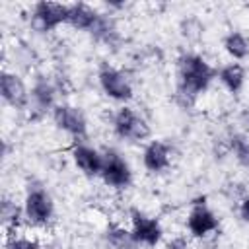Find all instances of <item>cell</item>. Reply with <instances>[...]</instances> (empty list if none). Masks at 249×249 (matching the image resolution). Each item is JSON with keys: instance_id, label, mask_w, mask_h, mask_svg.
Listing matches in <instances>:
<instances>
[{"instance_id": "obj_15", "label": "cell", "mask_w": 249, "mask_h": 249, "mask_svg": "<svg viewBox=\"0 0 249 249\" xmlns=\"http://www.w3.org/2000/svg\"><path fill=\"white\" fill-rule=\"evenodd\" d=\"M224 45H226V51L233 58H243L249 53V43H247V39L241 33H230L226 37V43Z\"/></svg>"}, {"instance_id": "obj_17", "label": "cell", "mask_w": 249, "mask_h": 249, "mask_svg": "<svg viewBox=\"0 0 249 249\" xmlns=\"http://www.w3.org/2000/svg\"><path fill=\"white\" fill-rule=\"evenodd\" d=\"M33 95H35V99L39 101L41 107H47V105H51V101H53V89H51L47 84H37Z\"/></svg>"}, {"instance_id": "obj_1", "label": "cell", "mask_w": 249, "mask_h": 249, "mask_svg": "<svg viewBox=\"0 0 249 249\" xmlns=\"http://www.w3.org/2000/svg\"><path fill=\"white\" fill-rule=\"evenodd\" d=\"M214 76L212 68L195 54H189L181 58L179 62V78H181V93L185 95H196L200 89H204Z\"/></svg>"}, {"instance_id": "obj_9", "label": "cell", "mask_w": 249, "mask_h": 249, "mask_svg": "<svg viewBox=\"0 0 249 249\" xmlns=\"http://www.w3.org/2000/svg\"><path fill=\"white\" fill-rule=\"evenodd\" d=\"M0 89H2V95L8 103H12L14 107H23L27 103V91H25V86L23 82L14 76V74H8L4 72L2 74V80H0Z\"/></svg>"}, {"instance_id": "obj_6", "label": "cell", "mask_w": 249, "mask_h": 249, "mask_svg": "<svg viewBox=\"0 0 249 249\" xmlns=\"http://www.w3.org/2000/svg\"><path fill=\"white\" fill-rule=\"evenodd\" d=\"M132 237H134V241H140L146 245H156L161 237V228L156 220L146 218L134 210L132 212Z\"/></svg>"}, {"instance_id": "obj_2", "label": "cell", "mask_w": 249, "mask_h": 249, "mask_svg": "<svg viewBox=\"0 0 249 249\" xmlns=\"http://www.w3.org/2000/svg\"><path fill=\"white\" fill-rule=\"evenodd\" d=\"M62 21H68V6L56 2H39L33 10L31 23L37 31H49Z\"/></svg>"}, {"instance_id": "obj_3", "label": "cell", "mask_w": 249, "mask_h": 249, "mask_svg": "<svg viewBox=\"0 0 249 249\" xmlns=\"http://www.w3.org/2000/svg\"><path fill=\"white\" fill-rule=\"evenodd\" d=\"M115 130L119 136L123 138H130V140H142L144 136H148V124L134 115L130 109H121L115 117Z\"/></svg>"}, {"instance_id": "obj_4", "label": "cell", "mask_w": 249, "mask_h": 249, "mask_svg": "<svg viewBox=\"0 0 249 249\" xmlns=\"http://www.w3.org/2000/svg\"><path fill=\"white\" fill-rule=\"evenodd\" d=\"M101 175H103V181L111 187H124L130 181L128 165L115 152L105 154L103 163H101Z\"/></svg>"}, {"instance_id": "obj_8", "label": "cell", "mask_w": 249, "mask_h": 249, "mask_svg": "<svg viewBox=\"0 0 249 249\" xmlns=\"http://www.w3.org/2000/svg\"><path fill=\"white\" fill-rule=\"evenodd\" d=\"M54 123L68 130L70 134H76V136H82L86 132V121H84V115L74 109V107H68V105H60L54 109Z\"/></svg>"}, {"instance_id": "obj_18", "label": "cell", "mask_w": 249, "mask_h": 249, "mask_svg": "<svg viewBox=\"0 0 249 249\" xmlns=\"http://www.w3.org/2000/svg\"><path fill=\"white\" fill-rule=\"evenodd\" d=\"M111 241H113V245L115 247H119V249H130L132 247V241H134V237H130L126 231H123V230H117V231H113L111 233Z\"/></svg>"}, {"instance_id": "obj_21", "label": "cell", "mask_w": 249, "mask_h": 249, "mask_svg": "<svg viewBox=\"0 0 249 249\" xmlns=\"http://www.w3.org/2000/svg\"><path fill=\"white\" fill-rule=\"evenodd\" d=\"M239 212H241V218L245 220V222H249V196L241 202V208H239Z\"/></svg>"}, {"instance_id": "obj_5", "label": "cell", "mask_w": 249, "mask_h": 249, "mask_svg": "<svg viewBox=\"0 0 249 249\" xmlns=\"http://www.w3.org/2000/svg\"><path fill=\"white\" fill-rule=\"evenodd\" d=\"M99 82H101V88L105 89V93L115 99L124 101V99H130V95H132V88H130L128 80L113 68H105L99 74Z\"/></svg>"}, {"instance_id": "obj_7", "label": "cell", "mask_w": 249, "mask_h": 249, "mask_svg": "<svg viewBox=\"0 0 249 249\" xmlns=\"http://www.w3.org/2000/svg\"><path fill=\"white\" fill-rule=\"evenodd\" d=\"M25 212H27V218L35 224L47 222L53 214V202H51L49 195L43 193V191L29 193V196L25 200Z\"/></svg>"}, {"instance_id": "obj_12", "label": "cell", "mask_w": 249, "mask_h": 249, "mask_svg": "<svg viewBox=\"0 0 249 249\" xmlns=\"http://www.w3.org/2000/svg\"><path fill=\"white\" fill-rule=\"evenodd\" d=\"M99 16L86 4H74L68 6V23L78 29H93Z\"/></svg>"}, {"instance_id": "obj_16", "label": "cell", "mask_w": 249, "mask_h": 249, "mask_svg": "<svg viewBox=\"0 0 249 249\" xmlns=\"http://www.w3.org/2000/svg\"><path fill=\"white\" fill-rule=\"evenodd\" d=\"M231 146H233V152H235L237 160H239L243 165H249V144H247L243 138L235 136L233 142H231Z\"/></svg>"}, {"instance_id": "obj_10", "label": "cell", "mask_w": 249, "mask_h": 249, "mask_svg": "<svg viewBox=\"0 0 249 249\" xmlns=\"http://www.w3.org/2000/svg\"><path fill=\"white\" fill-rule=\"evenodd\" d=\"M218 226V220L214 218V214L210 210H206L204 206H196L191 216H189V230L200 237V235H206L208 231H212L214 228Z\"/></svg>"}, {"instance_id": "obj_13", "label": "cell", "mask_w": 249, "mask_h": 249, "mask_svg": "<svg viewBox=\"0 0 249 249\" xmlns=\"http://www.w3.org/2000/svg\"><path fill=\"white\" fill-rule=\"evenodd\" d=\"M144 165L150 171H161L169 165V150L161 142H152L144 152Z\"/></svg>"}, {"instance_id": "obj_19", "label": "cell", "mask_w": 249, "mask_h": 249, "mask_svg": "<svg viewBox=\"0 0 249 249\" xmlns=\"http://www.w3.org/2000/svg\"><path fill=\"white\" fill-rule=\"evenodd\" d=\"M18 212H19V210H18L12 202H8V200L4 202V206H2V216H4V222H6V224H8L10 220H16V222H18Z\"/></svg>"}, {"instance_id": "obj_11", "label": "cell", "mask_w": 249, "mask_h": 249, "mask_svg": "<svg viewBox=\"0 0 249 249\" xmlns=\"http://www.w3.org/2000/svg\"><path fill=\"white\" fill-rule=\"evenodd\" d=\"M74 161H76V165H78L84 173H88V175L101 173L103 158H101L95 150H91V148H88V146H78V148L74 150Z\"/></svg>"}, {"instance_id": "obj_20", "label": "cell", "mask_w": 249, "mask_h": 249, "mask_svg": "<svg viewBox=\"0 0 249 249\" xmlns=\"http://www.w3.org/2000/svg\"><path fill=\"white\" fill-rule=\"evenodd\" d=\"M8 249H39L35 241H29V239H12L8 243Z\"/></svg>"}, {"instance_id": "obj_14", "label": "cell", "mask_w": 249, "mask_h": 249, "mask_svg": "<svg viewBox=\"0 0 249 249\" xmlns=\"http://www.w3.org/2000/svg\"><path fill=\"white\" fill-rule=\"evenodd\" d=\"M243 68L239 64H230L220 72V80L230 91H239V88L243 86Z\"/></svg>"}]
</instances>
